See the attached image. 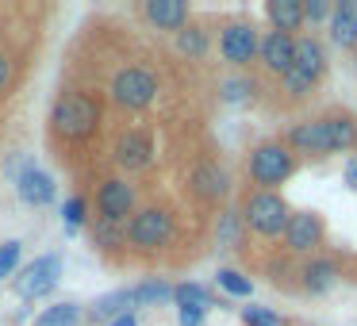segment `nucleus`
<instances>
[{
    "mask_svg": "<svg viewBox=\"0 0 357 326\" xmlns=\"http://www.w3.org/2000/svg\"><path fill=\"white\" fill-rule=\"evenodd\" d=\"M50 123H54V131L66 134V139H85V134H93L96 123H100V108H96V100L85 93H66L62 100L54 104Z\"/></svg>",
    "mask_w": 357,
    "mask_h": 326,
    "instance_id": "obj_1",
    "label": "nucleus"
},
{
    "mask_svg": "<svg viewBox=\"0 0 357 326\" xmlns=\"http://www.w3.org/2000/svg\"><path fill=\"white\" fill-rule=\"evenodd\" d=\"M242 219L250 223V231H257L261 238H277V234H284L288 219H292V211H288V203L280 200L277 192H269V188H261V192H254L246 200V208H242Z\"/></svg>",
    "mask_w": 357,
    "mask_h": 326,
    "instance_id": "obj_2",
    "label": "nucleus"
},
{
    "mask_svg": "<svg viewBox=\"0 0 357 326\" xmlns=\"http://www.w3.org/2000/svg\"><path fill=\"white\" fill-rule=\"evenodd\" d=\"M292 169H296V162H292V154H288V146H280V142H265V146H257L254 154H250V177L265 188L288 180Z\"/></svg>",
    "mask_w": 357,
    "mask_h": 326,
    "instance_id": "obj_3",
    "label": "nucleus"
},
{
    "mask_svg": "<svg viewBox=\"0 0 357 326\" xmlns=\"http://www.w3.org/2000/svg\"><path fill=\"white\" fill-rule=\"evenodd\" d=\"M158 93L154 73L146 70H123L116 81H112V100L123 104V108H146Z\"/></svg>",
    "mask_w": 357,
    "mask_h": 326,
    "instance_id": "obj_4",
    "label": "nucleus"
},
{
    "mask_svg": "<svg viewBox=\"0 0 357 326\" xmlns=\"http://www.w3.org/2000/svg\"><path fill=\"white\" fill-rule=\"evenodd\" d=\"M169 234H173V219L165 215V211H158V208L139 211V215L131 219V226H127V238H131V246H139V249L165 246Z\"/></svg>",
    "mask_w": 357,
    "mask_h": 326,
    "instance_id": "obj_5",
    "label": "nucleus"
},
{
    "mask_svg": "<svg viewBox=\"0 0 357 326\" xmlns=\"http://www.w3.org/2000/svg\"><path fill=\"white\" fill-rule=\"evenodd\" d=\"M58 277H62V257H54V254L35 257L24 269V277L16 280V292L24 295V300H39V295H47L50 288L58 284Z\"/></svg>",
    "mask_w": 357,
    "mask_h": 326,
    "instance_id": "obj_6",
    "label": "nucleus"
},
{
    "mask_svg": "<svg viewBox=\"0 0 357 326\" xmlns=\"http://www.w3.org/2000/svg\"><path fill=\"white\" fill-rule=\"evenodd\" d=\"M284 242H288V249H296V254L315 249L319 242H323V223H319V215L296 211V215L288 219V226H284Z\"/></svg>",
    "mask_w": 357,
    "mask_h": 326,
    "instance_id": "obj_7",
    "label": "nucleus"
},
{
    "mask_svg": "<svg viewBox=\"0 0 357 326\" xmlns=\"http://www.w3.org/2000/svg\"><path fill=\"white\" fill-rule=\"evenodd\" d=\"M219 50H223V58L231 65H246L250 58L257 54V35L250 24H231L223 31V39H219Z\"/></svg>",
    "mask_w": 357,
    "mask_h": 326,
    "instance_id": "obj_8",
    "label": "nucleus"
},
{
    "mask_svg": "<svg viewBox=\"0 0 357 326\" xmlns=\"http://www.w3.org/2000/svg\"><path fill=\"white\" fill-rule=\"evenodd\" d=\"M257 54H261L265 70H273V73L284 77V73L292 70V58H296V39L292 35H280V31H269L261 42H257Z\"/></svg>",
    "mask_w": 357,
    "mask_h": 326,
    "instance_id": "obj_9",
    "label": "nucleus"
},
{
    "mask_svg": "<svg viewBox=\"0 0 357 326\" xmlns=\"http://www.w3.org/2000/svg\"><path fill=\"white\" fill-rule=\"evenodd\" d=\"M96 208H100V219L123 223V219L131 215V208H135L131 185H123V180H108V185L100 188V196H96Z\"/></svg>",
    "mask_w": 357,
    "mask_h": 326,
    "instance_id": "obj_10",
    "label": "nucleus"
},
{
    "mask_svg": "<svg viewBox=\"0 0 357 326\" xmlns=\"http://www.w3.org/2000/svg\"><path fill=\"white\" fill-rule=\"evenodd\" d=\"M20 200L31 203V208H47L50 200H54V180H50V173L35 169V165H27L24 173H20Z\"/></svg>",
    "mask_w": 357,
    "mask_h": 326,
    "instance_id": "obj_11",
    "label": "nucleus"
},
{
    "mask_svg": "<svg viewBox=\"0 0 357 326\" xmlns=\"http://www.w3.org/2000/svg\"><path fill=\"white\" fill-rule=\"evenodd\" d=\"M192 188H196V196H204V200H223L227 188H231V177H227L223 165L204 162V165H196V173H192Z\"/></svg>",
    "mask_w": 357,
    "mask_h": 326,
    "instance_id": "obj_12",
    "label": "nucleus"
},
{
    "mask_svg": "<svg viewBox=\"0 0 357 326\" xmlns=\"http://www.w3.org/2000/svg\"><path fill=\"white\" fill-rule=\"evenodd\" d=\"M288 146L300 150V154H326L331 142H326V127L323 119H311V123H296L288 131Z\"/></svg>",
    "mask_w": 357,
    "mask_h": 326,
    "instance_id": "obj_13",
    "label": "nucleus"
},
{
    "mask_svg": "<svg viewBox=\"0 0 357 326\" xmlns=\"http://www.w3.org/2000/svg\"><path fill=\"white\" fill-rule=\"evenodd\" d=\"M292 70L300 73L303 81H311V85H315V81L323 77V70H326L323 47H319L315 39H296V58H292Z\"/></svg>",
    "mask_w": 357,
    "mask_h": 326,
    "instance_id": "obj_14",
    "label": "nucleus"
},
{
    "mask_svg": "<svg viewBox=\"0 0 357 326\" xmlns=\"http://www.w3.org/2000/svg\"><path fill=\"white\" fill-rule=\"evenodd\" d=\"M150 157H154V146H150L146 134L131 131V134H123V139H119V146H116V162L123 165V169H146Z\"/></svg>",
    "mask_w": 357,
    "mask_h": 326,
    "instance_id": "obj_15",
    "label": "nucleus"
},
{
    "mask_svg": "<svg viewBox=\"0 0 357 326\" xmlns=\"http://www.w3.org/2000/svg\"><path fill=\"white\" fill-rule=\"evenodd\" d=\"M331 39L342 50L357 47V4L354 0H342L338 8L331 12Z\"/></svg>",
    "mask_w": 357,
    "mask_h": 326,
    "instance_id": "obj_16",
    "label": "nucleus"
},
{
    "mask_svg": "<svg viewBox=\"0 0 357 326\" xmlns=\"http://www.w3.org/2000/svg\"><path fill=\"white\" fill-rule=\"evenodd\" d=\"M146 20L165 27V31H181L188 20V8L181 0H146Z\"/></svg>",
    "mask_w": 357,
    "mask_h": 326,
    "instance_id": "obj_17",
    "label": "nucleus"
},
{
    "mask_svg": "<svg viewBox=\"0 0 357 326\" xmlns=\"http://www.w3.org/2000/svg\"><path fill=\"white\" fill-rule=\"evenodd\" d=\"M269 20H273V27H277L280 35H288V31H296V27L303 24V4L300 0H269Z\"/></svg>",
    "mask_w": 357,
    "mask_h": 326,
    "instance_id": "obj_18",
    "label": "nucleus"
},
{
    "mask_svg": "<svg viewBox=\"0 0 357 326\" xmlns=\"http://www.w3.org/2000/svg\"><path fill=\"white\" fill-rule=\"evenodd\" d=\"M131 307H135V295H131V288H123V292H112V295H104V300H96L89 315H93V323H104V318L131 315Z\"/></svg>",
    "mask_w": 357,
    "mask_h": 326,
    "instance_id": "obj_19",
    "label": "nucleus"
},
{
    "mask_svg": "<svg viewBox=\"0 0 357 326\" xmlns=\"http://www.w3.org/2000/svg\"><path fill=\"white\" fill-rule=\"evenodd\" d=\"M323 127H326V142H331V150H349V146H357V119H349V116H331V119H323Z\"/></svg>",
    "mask_w": 357,
    "mask_h": 326,
    "instance_id": "obj_20",
    "label": "nucleus"
},
{
    "mask_svg": "<svg viewBox=\"0 0 357 326\" xmlns=\"http://www.w3.org/2000/svg\"><path fill=\"white\" fill-rule=\"evenodd\" d=\"M331 284H334V265L331 261H311L307 269H303V288H307L311 295H323Z\"/></svg>",
    "mask_w": 357,
    "mask_h": 326,
    "instance_id": "obj_21",
    "label": "nucleus"
},
{
    "mask_svg": "<svg viewBox=\"0 0 357 326\" xmlns=\"http://www.w3.org/2000/svg\"><path fill=\"white\" fill-rule=\"evenodd\" d=\"M123 238H127V231L119 223H112V219H96V223H93V242L100 249H119V246H123Z\"/></svg>",
    "mask_w": 357,
    "mask_h": 326,
    "instance_id": "obj_22",
    "label": "nucleus"
},
{
    "mask_svg": "<svg viewBox=\"0 0 357 326\" xmlns=\"http://www.w3.org/2000/svg\"><path fill=\"white\" fill-rule=\"evenodd\" d=\"M81 318V307L77 303H58V307H47L39 318H35V326H77Z\"/></svg>",
    "mask_w": 357,
    "mask_h": 326,
    "instance_id": "obj_23",
    "label": "nucleus"
},
{
    "mask_svg": "<svg viewBox=\"0 0 357 326\" xmlns=\"http://www.w3.org/2000/svg\"><path fill=\"white\" fill-rule=\"evenodd\" d=\"M173 300H177V307H200V311L211 307L208 288H200V284H177L173 288Z\"/></svg>",
    "mask_w": 357,
    "mask_h": 326,
    "instance_id": "obj_24",
    "label": "nucleus"
},
{
    "mask_svg": "<svg viewBox=\"0 0 357 326\" xmlns=\"http://www.w3.org/2000/svg\"><path fill=\"white\" fill-rule=\"evenodd\" d=\"M177 50L188 58H204V50H208V35L200 31V27H181L177 31Z\"/></svg>",
    "mask_w": 357,
    "mask_h": 326,
    "instance_id": "obj_25",
    "label": "nucleus"
},
{
    "mask_svg": "<svg viewBox=\"0 0 357 326\" xmlns=\"http://www.w3.org/2000/svg\"><path fill=\"white\" fill-rule=\"evenodd\" d=\"M135 303H162V300H173V288L162 284V280H150V284H139L131 288Z\"/></svg>",
    "mask_w": 357,
    "mask_h": 326,
    "instance_id": "obj_26",
    "label": "nucleus"
},
{
    "mask_svg": "<svg viewBox=\"0 0 357 326\" xmlns=\"http://www.w3.org/2000/svg\"><path fill=\"white\" fill-rule=\"evenodd\" d=\"M219 288H223V292H231V295H250V292H254V284H250L242 272H234V269L219 272Z\"/></svg>",
    "mask_w": 357,
    "mask_h": 326,
    "instance_id": "obj_27",
    "label": "nucleus"
},
{
    "mask_svg": "<svg viewBox=\"0 0 357 326\" xmlns=\"http://www.w3.org/2000/svg\"><path fill=\"white\" fill-rule=\"evenodd\" d=\"M238 223H242V211H223V223H219V246H234V242H238Z\"/></svg>",
    "mask_w": 357,
    "mask_h": 326,
    "instance_id": "obj_28",
    "label": "nucleus"
},
{
    "mask_svg": "<svg viewBox=\"0 0 357 326\" xmlns=\"http://www.w3.org/2000/svg\"><path fill=\"white\" fill-rule=\"evenodd\" d=\"M242 323L246 326H280V315L269 307H242Z\"/></svg>",
    "mask_w": 357,
    "mask_h": 326,
    "instance_id": "obj_29",
    "label": "nucleus"
},
{
    "mask_svg": "<svg viewBox=\"0 0 357 326\" xmlns=\"http://www.w3.org/2000/svg\"><path fill=\"white\" fill-rule=\"evenodd\" d=\"M20 242H4V246H0V280L8 277L12 269H16V261H20Z\"/></svg>",
    "mask_w": 357,
    "mask_h": 326,
    "instance_id": "obj_30",
    "label": "nucleus"
},
{
    "mask_svg": "<svg viewBox=\"0 0 357 326\" xmlns=\"http://www.w3.org/2000/svg\"><path fill=\"white\" fill-rule=\"evenodd\" d=\"M250 93H254V85H250V81H227V85H223V96L231 104H242Z\"/></svg>",
    "mask_w": 357,
    "mask_h": 326,
    "instance_id": "obj_31",
    "label": "nucleus"
},
{
    "mask_svg": "<svg viewBox=\"0 0 357 326\" xmlns=\"http://www.w3.org/2000/svg\"><path fill=\"white\" fill-rule=\"evenodd\" d=\"M62 215H66V226H81V219H85V200H66V208H62Z\"/></svg>",
    "mask_w": 357,
    "mask_h": 326,
    "instance_id": "obj_32",
    "label": "nucleus"
},
{
    "mask_svg": "<svg viewBox=\"0 0 357 326\" xmlns=\"http://www.w3.org/2000/svg\"><path fill=\"white\" fill-rule=\"evenodd\" d=\"M303 20H311V24H323V20H331L326 0H307V4H303Z\"/></svg>",
    "mask_w": 357,
    "mask_h": 326,
    "instance_id": "obj_33",
    "label": "nucleus"
},
{
    "mask_svg": "<svg viewBox=\"0 0 357 326\" xmlns=\"http://www.w3.org/2000/svg\"><path fill=\"white\" fill-rule=\"evenodd\" d=\"M284 88H288L292 96H303V93H311V81H303L296 70H288V73H284Z\"/></svg>",
    "mask_w": 357,
    "mask_h": 326,
    "instance_id": "obj_34",
    "label": "nucleus"
},
{
    "mask_svg": "<svg viewBox=\"0 0 357 326\" xmlns=\"http://www.w3.org/2000/svg\"><path fill=\"white\" fill-rule=\"evenodd\" d=\"M200 323H204L200 307H181V326H200Z\"/></svg>",
    "mask_w": 357,
    "mask_h": 326,
    "instance_id": "obj_35",
    "label": "nucleus"
},
{
    "mask_svg": "<svg viewBox=\"0 0 357 326\" xmlns=\"http://www.w3.org/2000/svg\"><path fill=\"white\" fill-rule=\"evenodd\" d=\"M346 185L357 188V157H354V162H346Z\"/></svg>",
    "mask_w": 357,
    "mask_h": 326,
    "instance_id": "obj_36",
    "label": "nucleus"
},
{
    "mask_svg": "<svg viewBox=\"0 0 357 326\" xmlns=\"http://www.w3.org/2000/svg\"><path fill=\"white\" fill-rule=\"evenodd\" d=\"M8 77H12V65H8V58L0 54V88L8 85Z\"/></svg>",
    "mask_w": 357,
    "mask_h": 326,
    "instance_id": "obj_37",
    "label": "nucleus"
},
{
    "mask_svg": "<svg viewBox=\"0 0 357 326\" xmlns=\"http://www.w3.org/2000/svg\"><path fill=\"white\" fill-rule=\"evenodd\" d=\"M108 326H139V323H135V315H119V318H112Z\"/></svg>",
    "mask_w": 357,
    "mask_h": 326,
    "instance_id": "obj_38",
    "label": "nucleus"
}]
</instances>
